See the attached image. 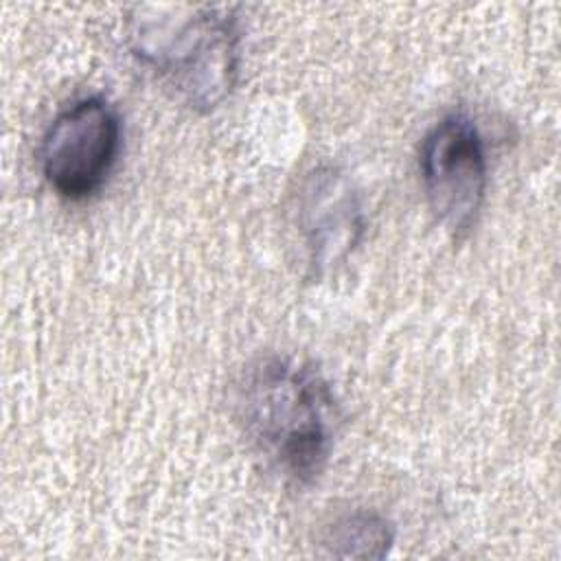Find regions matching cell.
<instances>
[{"label": "cell", "mask_w": 561, "mask_h": 561, "mask_svg": "<svg viewBox=\"0 0 561 561\" xmlns=\"http://www.w3.org/2000/svg\"><path fill=\"white\" fill-rule=\"evenodd\" d=\"M234 412L252 447L287 482L311 484L324 471L337 405L309 364L285 355L259 357L237 381Z\"/></svg>", "instance_id": "1"}, {"label": "cell", "mask_w": 561, "mask_h": 561, "mask_svg": "<svg viewBox=\"0 0 561 561\" xmlns=\"http://www.w3.org/2000/svg\"><path fill=\"white\" fill-rule=\"evenodd\" d=\"M127 39L134 55L191 110H215L237 83L241 35L228 7L138 4L127 18Z\"/></svg>", "instance_id": "2"}, {"label": "cell", "mask_w": 561, "mask_h": 561, "mask_svg": "<svg viewBox=\"0 0 561 561\" xmlns=\"http://www.w3.org/2000/svg\"><path fill=\"white\" fill-rule=\"evenodd\" d=\"M121 116L103 96H85L61 110L39 145L44 180L66 199L94 195L121 153Z\"/></svg>", "instance_id": "3"}, {"label": "cell", "mask_w": 561, "mask_h": 561, "mask_svg": "<svg viewBox=\"0 0 561 561\" xmlns=\"http://www.w3.org/2000/svg\"><path fill=\"white\" fill-rule=\"evenodd\" d=\"M421 180L434 217L454 234L467 232L484 204L489 169L484 142L462 114L438 121L421 145Z\"/></svg>", "instance_id": "4"}, {"label": "cell", "mask_w": 561, "mask_h": 561, "mask_svg": "<svg viewBox=\"0 0 561 561\" xmlns=\"http://www.w3.org/2000/svg\"><path fill=\"white\" fill-rule=\"evenodd\" d=\"M298 224L309 254V267L331 272L355 250L364 232L357 191L333 167L307 175L298 199Z\"/></svg>", "instance_id": "5"}, {"label": "cell", "mask_w": 561, "mask_h": 561, "mask_svg": "<svg viewBox=\"0 0 561 561\" xmlns=\"http://www.w3.org/2000/svg\"><path fill=\"white\" fill-rule=\"evenodd\" d=\"M392 541V524L373 511H355L335 519L322 537L327 554L340 559H383Z\"/></svg>", "instance_id": "6"}]
</instances>
